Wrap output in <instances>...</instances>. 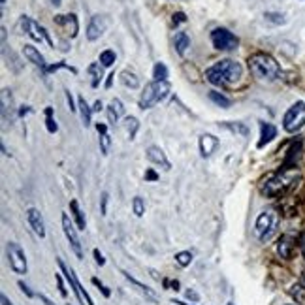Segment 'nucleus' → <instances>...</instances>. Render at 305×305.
<instances>
[{"label":"nucleus","instance_id":"f704fd0d","mask_svg":"<svg viewBox=\"0 0 305 305\" xmlns=\"http://www.w3.org/2000/svg\"><path fill=\"white\" fill-rule=\"evenodd\" d=\"M222 127L232 130V132H236V134H241V136L249 134V128L245 125H241V123H222Z\"/></svg>","mask_w":305,"mask_h":305},{"label":"nucleus","instance_id":"49530a36","mask_svg":"<svg viewBox=\"0 0 305 305\" xmlns=\"http://www.w3.org/2000/svg\"><path fill=\"white\" fill-rule=\"evenodd\" d=\"M66 102H68V108H70V111L77 110L76 106H74V100H72V93H70V91H66Z\"/></svg>","mask_w":305,"mask_h":305},{"label":"nucleus","instance_id":"423d86ee","mask_svg":"<svg viewBox=\"0 0 305 305\" xmlns=\"http://www.w3.org/2000/svg\"><path fill=\"white\" fill-rule=\"evenodd\" d=\"M211 43L215 49L219 51H234L239 45V40L234 32H230L224 26H217L211 32Z\"/></svg>","mask_w":305,"mask_h":305},{"label":"nucleus","instance_id":"58836bf2","mask_svg":"<svg viewBox=\"0 0 305 305\" xmlns=\"http://www.w3.org/2000/svg\"><path fill=\"white\" fill-rule=\"evenodd\" d=\"M93 285H96V287H98V290H102V294H104V296H106V298H110V296H111L110 288L104 287V285H102V283H100V281H98V279H96V277H93Z\"/></svg>","mask_w":305,"mask_h":305},{"label":"nucleus","instance_id":"864d4df0","mask_svg":"<svg viewBox=\"0 0 305 305\" xmlns=\"http://www.w3.org/2000/svg\"><path fill=\"white\" fill-rule=\"evenodd\" d=\"M0 302H2V305H11V302L8 300V296H6V294H2V296H0Z\"/></svg>","mask_w":305,"mask_h":305},{"label":"nucleus","instance_id":"c9c22d12","mask_svg":"<svg viewBox=\"0 0 305 305\" xmlns=\"http://www.w3.org/2000/svg\"><path fill=\"white\" fill-rule=\"evenodd\" d=\"M290 294L294 296V300H296L300 305H305V287L298 285V287H294L292 290H290Z\"/></svg>","mask_w":305,"mask_h":305},{"label":"nucleus","instance_id":"79ce46f5","mask_svg":"<svg viewBox=\"0 0 305 305\" xmlns=\"http://www.w3.org/2000/svg\"><path fill=\"white\" fill-rule=\"evenodd\" d=\"M186 17L183 11H177V13H173V25H181V23H185Z\"/></svg>","mask_w":305,"mask_h":305},{"label":"nucleus","instance_id":"9b49d317","mask_svg":"<svg viewBox=\"0 0 305 305\" xmlns=\"http://www.w3.org/2000/svg\"><path fill=\"white\" fill-rule=\"evenodd\" d=\"M8 260H9V266H11V270L19 273V275H23L26 273V258H25V253H23V249L17 245V243H8Z\"/></svg>","mask_w":305,"mask_h":305},{"label":"nucleus","instance_id":"680f3d73","mask_svg":"<svg viewBox=\"0 0 305 305\" xmlns=\"http://www.w3.org/2000/svg\"><path fill=\"white\" fill-rule=\"evenodd\" d=\"M302 281H304V285H305V271H304V275H302Z\"/></svg>","mask_w":305,"mask_h":305},{"label":"nucleus","instance_id":"a18cd8bd","mask_svg":"<svg viewBox=\"0 0 305 305\" xmlns=\"http://www.w3.org/2000/svg\"><path fill=\"white\" fill-rule=\"evenodd\" d=\"M19 288H21V290L25 292L26 298H32V296H34V292H32V290H30V288H28V287H26V285H25V283H23V281H19Z\"/></svg>","mask_w":305,"mask_h":305},{"label":"nucleus","instance_id":"e433bc0d","mask_svg":"<svg viewBox=\"0 0 305 305\" xmlns=\"http://www.w3.org/2000/svg\"><path fill=\"white\" fill-rule=\"evenodd\" d=\"M132 209H134L136 217H144V213H145V203H144V200H142L140 196H136L134 200H132Z\"/></svg>","mask_w":305,"mask_h":305},{"label":"nucleus","instance_id":"4c0bfd02","mask_svg":"<svg viewBox=\"0 0 305 305\" xmlns=\"http://www.w3.org/2000/svg\"><path fill=\"white\" fill-rule=\"evenodd\" d=\"M110 147H111V138L110 134L106 132V134H100V149L104 154H108L110 152Z\"/></svg>","mask_w":305,"mask_h":305},{"label":"nucleus","instance_id":"7ed1b4c3","mask_svg":"<svg viewBox=\"0 0 305 305\" xmlns=\"http://www.w3.org/2000/svg\"><path fill=\"white\" fill-rule=\"evenodd\" d=\"M169 94V83L168 81H152L145 85L142 98H140V108L142 110H151L158 102H162Z\"/></svg>","mask_w":305,"mask_h":305},{"label":"nucleus","instance_id":"6e6552de","mask_svg":"<svg viewBox=\"0 0 305 305\" xmlns=\"http://www.w3.org/2000/svg\"><path fill=\"white\" fill-rule=\"evenodd\" d=\"M59 268L62 270V273L66 275L68 283H70V287H72V290H74V294H76L77 300H79V304H81V305H94V302L91 300V296L87 294V290H85V288L79 285V281H77L74 270H72V268H68L66 264L62 262V260H59Z\"/></svg>","mask_w":305,"mask_h":305},{"label":"nucleus","instance_id":"603ef678","mask_svg":"<svg viewBox=\"0 0 305 305\" xmlns=\"http://www.w3.org/2000/svg\"><path fill=\"white\" fill-rule=\"evenodd\" d=\"M40 302H43V305H57V304H53L47 296H43V294H40Z\"/></svg>","mask_w":305,"mask_h":305},{"label":"nucleus","instance_id":"2f4dec72","mask_svg":"<svg viewBox=\"0 0 305 305\" xmlns=\"http://www.w3.org/2000/svg\"><path fill=\"white\" fill-rule=\"evenodd\" d=\"M192 258H194V254L190 253V251H181V253L175 254V262H177L181 268H186V266H190Z\"/></svg>","mask_w":305,"mask_h":305},{"label":"nucleus","instance_id":"39448f33","mask_svg":"<svg viewBox=\"0 0 305 305\" xmlns=\"http://www.w3.org/2000/svg\"><path fill=\"white\" fill-rule=\"evenodd\" d=\"M305 127V104L304 102H296L290 110L285 113L283 117V128L294 134L298 130H302Z\"/></svg>","mask_w":305,"mask_h":305},{"label":"nucleus","instance_id":"0eeeda50","mask_svg":"<svg viewBox=\"0 0 305 305\" xmlns=\"http://www.w3.org/2000/svg\"><path fill=\"white\" fill-rule=\"evenodd\" d=\"M290 168H283V171H279L277 175H273V177L266 183L264 186V190H266V194L268 196H277L281 194L283 190H287L290 183L294 181L296 177V171H288Z\"/></svg>","mask_w":305,"mask_h":305},{"label":"nucleus","instance_id":"13d9d810","mask_svg":"<svg viewBox=\"0 0 305 305\" xmlns=\"http://www.w3.org/2000/svg\"><path fill=\"white\" fill-rule=\"evenodd\" d=\"M49 2L53 6H60V4H62V0H49Z\"/></svg>","mask_w":305,"mask_h":305},{"label":"nucleus","instance_id":"4468645a","mask_svg":"<svg viewBox=\"0 0 305 305\" xmlns=\"http://www.w3.org/2000/svg\"><path fill=\"white\" fill-rule=\"evenodd\" d=\"M55 23L60 26H64L70 34V38H76L79 32V25H77V17L74 13H68V15H57L55 17Z\"/></svg>","mask_w":305,"mask_h":305},{"label":"nucleus","instance_id":"20e7f679","mask_svg":"<svg viewBox=\"0 0 305 305\" xmlns=\"http://www.w3.org/2000/svg\"><path fill=\"white\" fill-rule=\"evenodd\" d=\"M277 224H279V215L273 211V209H268V211H262L256 219V224H254V234L260 241H268L275 230H277Z\"/></svg>","mask_w":305,"mask_h":305},{"label":"nucleus","instance_id":"f257e3e1","mask_svg":"<svg viewBox=\"0 0 305 305\" xmlns=\"http://www.w3.org/2000/svg\"><path fill=\"white\" fill-rule=\"evenodd\" d=\"M243 76V68L239 62L232 59H222L217 64H213L207 72H205V79L211 85L217 87H224L228 83H237Z\"/></svg>","mask_w":305,"mask_h":305},{"label":"nucleus","instance_id":"8fccbe9b","mask_svg":"<svg viewBox=\"0 0 305 305\" xmlns=\"http://www.w3.org/2000/svg\"><path fill=\"white\" fill-rule=\"evenodd\" d=\"M30 106H21V110H19V117H25V115H28L30 113Z\"/></svg>","mask_w":305,"mask_h":305},{"label":"nucleus","instance_id":"3c124183","mask_svg":"<svg viewBox=\"0 0 305 305\" xmlns=\"http://www.w3.org/2000/svg\"><path fill=\"white\" fill-rule=\"evenodd\" d=\"M96 130H98V134H106V132H108V127H106L104 123H98V125H96Z\"/></svg>","mask_w":305,"mask_h":305},{"label":"nucleus","instance_id":"f8f14e48","mask_svg":"<svg viewBox=\"0 0 305 305\" xmlns=\"http://www.w3.org/2000/svg\"><path fill=\"white\" fill-rule=\"evenodd\" d=\"M108 25H110V21L104 15H94L91 19V23H89V26H87V40L89 42H96L102 34L108 30Z\"/></svg>","mask_w":305,"mask_h":305},{"label":"nucleus","instance_id":"37998d69","mask_svg":"<svg viewBox=\"0 0 305 305\" xmlns=\"http://www.w3.org/2000/svg\"><path fill=\"white\" fill-rule=\"evenodd\" d=\"M93 254H94V260H96V264H98V266H104V264H106V258L102 256V253L98 251V249H94Z\"/></svg>","mask_w":305,"mask_h":305},{"label":"nucleus","instance_id":"5fc2aeb1","mask_svg":"<svg viewBox=\"0 0 305 305\" xmlns=\"http://www.w3.org/2000/svg\"><path fill=\"white\" fill-rule=\"evenodd\" d=\"M93 111H102V100H96V102H94Z\"/></svg>","mask_w":305,"mask_h":305},{"label":"nucleus","instance_id":"412c9836","mask_svg":"<svg viewBox=\"0 0 305 305\" xmlns=\"http://www.w3.org/2000/svg\"><path fill=\"white\" fill-rule=\"evenodd\" d=\"M125 113V108H123V102L121 100H111L110 108H108V121H110V125H115V123H119V119H121V115Z\"/></svg>","mask_w":305,"mask_h":305},{"label":"nucleus","instance_id":"5701e85b","mask_svg":"<svg viewBox=\"0 0 305 305\" xmlns=\"http://www.w3.org/2000/svg\"><path fill=\"white\" fill-rule=\"evenodd\" d=\"M77 108H79V113H81V121H83L85 127H91V115H93V108H89V104L85 100L83 96H79L77 100Z\"/></svg>","mask_w":305,"mask_h":305},{"label":"nucleus","instance_id":"bb28decb","mask_svg":"<svg viewBox=\"0 0 305 305\" xmlns=\"http://www.w3.org/2000/svg\"><path fill=\"white\" fill-rule=\"evenodd\" d=\"M209 100H211L213 104H217L219 108H224V110H228L230 106H232V100H230L228 96L217 93V91H211V93H209Z\"/></svg>","mask_w":305,"mask_h":305},{"label":"nucleus","instance_id":"c03bdc74","mask_svg":"<svg viewBox=\"0 0 305 305\" xmlns=\"http://www.w3.org/2000/svg\"><path fill=\"white\" fill-rule=\"evenodd\" d=\"M162 283H164V287H166V288L171 287V290H179V281H168V279H164Z\"/></svg>","mask_w":305,"mask_h":305},{"label":"nucleus","instance_id":"4be33fe9","mask_svg":"<svg viewBox=\"0 0 305 305\" xmlns=\"http://www.w3.org/2000/svg\"><path fill=\"white\" fill-rule=\"evenodd\" d=\"M292 249H294V243H292V237L290 236H283L279 239V245H277V254L281 258L288 260L292 256Z\"/></svg>","mask_w":305,"mask_h":305},{"label":"nucleus","instance_id":"4d7b16f0","mask_svg":"<svg viewBox=\"0 0 305 305\" xmlns=\"http://www.w3.org/2000/svg\"><path fill=\"white\" fill-rule=\"evenodd\" d=\"M113 77H115V74H111V76L108 77V81H106V87H108V89L111 87V81H113Z\"/></svg>","mask_w":305,"mask_h":305},{"label":"nucleus","instance_id":"ea45409f","mask_svg":"<svg viewBox=\"0 0 305 305\" xmlns=\"http://www.w3.org/2000/svg\"><path fill=\"white\" fill-rule=\"evenodd\" d=\"M108 192H102V198H100V207H102V215H106L108 213Z\"/></svg>","mask_w":305,"mask_h":305},{"label":"nucleus","instance_id":"69168bd1","mask_svg":"<svg viewBox=\"0 0 305 305\" xmlns=\"http://www.w3.org/2000/svg\"><path fill=\"white\" fill-rule=\"evenodd\" d=\"M68 305H70V304H68Z\"/></svg>","mask_w":305,"mask_h":305},{"label":"nucleus","instance_id":"393cba45","mask_svg":"<svg viewBox=\"0 0 305 305\" xmlns=\"http://www.w3.org/2000/svg\"><path fill=\"white\" fill-rule=\"evenodd\" d=\"M121 83L128 87V89H138L140 87V79L136 76L134 72H130V70H123L121 72Z\"/></svg>","mask_w":305,"mask_h":305},{"label":"nucleus","instance_id":"cd10ccee","mask_svg":"<svg viewBox=\"0 0 305 305\" xmlns=\"http://www.w3.org/2000/svg\"><path fill=\"white\" fill-rule=\"evenodd\" d=\"M152 79L154 81H168V68L164 62H156L152 68Z\"/></svg>","mask_w":305,"mask_h":305},{"label":"nucleus","instance_id":"7c9ffc66","mask_svg":"<svg viewBox=\"0 0 305 305\" xmlns=\"http://www.w3.org/2000/svg\"><path fill=\"white\" fill-rule=\"evenodd\" d=\"M125 128H127V132H128V138L130 140H134L136 138V132H138V128H140V123H138V119L136 117H127L125 119Z\"/></svg>","mask_w":305,"mask_h":305},{"label":"nucleus","instance_id":"a878e982","mask_svg":"<svg viewBox=\"0 0 305 305\" xmlns=\"http://www.w3.org/2000/svg\"><path fill=\"white\" fill-rule=\"evenodd\" d=\"M70 209H72V215H74V219H76L77 230H85V226H87V220H85L83 211L79 209V205H77L76 200H72V202H70Z\"/></svg>","mask_w":305,"mask_h":305},{"label":"nucleus","instance_id":"a211bd4d","mask_svg":"<svg viewBox=\"0 0 305 305\" xmlns=\"http://www.w3.org/2000/svg\"><path fill=\"white\" fill-rule=\"evenodd\" d=\"M275 136H277V128L273 127L271 123H260V142H258V147H264L266 144H270Z\"/></svg>","mask_w":305,"mask_h":305},{"label":"nucleus","instance_id":"a19ab883","mask_svg":"<svg viewBox=\"0 0 305 305\" xmlns=\"http://www.w3.org/2000/svg\"><path fill=\"white\" fill-rule=\"evenodd\" d=\"M185 296H186V300H190V302H198V300H200V294H198L196 290H192V288H188V290H186Z\"/></svg>","mask_w":305,"mask_h":305},{"label":"nucleus","instance_id":"aec40b11","mask_svg":"<svg viewBox=\"0 0 305 305\" xmlns=\"http://www.w3.org/2000/svg\"><path fill=\"white\" fill-rule=\"evenodd\" d=\"M123 275H125V277H127V279L130 281V285H134V287L138 288V290H140V292H142V294H144V296L147 298V300H151V302H158V294H156L154 290H151L149 287L142 285V283H140V281H136L134 277H130L127 271H123Z\"/></svg>","mask_w":305,"mask_h":305},{"label":"nucleus","instance_id":"de8ad7c7","mask_svg":"<svg viewBox=\"0 0 305 305\" xmlns=\"http://www.w3.org/2000/svg\"><path fill=\"white\" fill-rule=\"evenodd\" d=\"M145 179H147V181H156L158 175H156L152 169H147V171H145Z\"/></svg>","mask_w":305,"mask_h":305},{"label":"nucleus","instance_id":"c756f323","mask_svg":"<svg viewBox=\"0 0 305 305\" xmlns=\"http://www.w3.org/2000/svg\"><path fill=\"white\" fill-rule=\"evenodd\" d=\"M89 74L93 76L91 85H93V87H98V85H100V79H102V64L100 62H93V64L89 66Z\"/></svg>","mask_w":305,"mask_h":305},{"label":"nucleus","instance_id":"473e14b6","mask_svg":"<svg viewBox=\"0 0 305 305\" xmlns=\"http://www.w3.org/2000/svg\"><path fill=\"white\" fill-rule=\"evenodd\" d=\"M115 60H117L115 51L106 49V51H102V53H100V64H102V66H111Z\"/></svg>","mask_w":305,"mask_h":305},{"label":"nucleus","instance_id":"f03ea898","mask_svg":"<svg viewBox=\"0 0 305 305\" xmlns=\"http://www.w3.org/2000/svg\"><path fill=\"white\" fill-rule=\"evenodd\" d=\"M249 70L256 79H262V81H275L281 74L279 62L262 51L249 57Z\"/></svg>","mask_w":305,"mask_h":305},{"label":"nucleus","instance_id":"dca6fc26","mask_svg":"<svg viewBox=\"0 0 305 305\" xmlns=\"http://www.w3.org/2000/svg\"><path fill=\"white\" fill-rule=\"evenodd\" d=\"M147 158H149L152 164H158V166H162L164 169L171 168V166H169V160L166 158V152L162 151L160 147H156V145H151V147L147 149Z\"/></svg>","mask_w":305,"mask_h":305},{"label":"nucleus","instance_id":"2eb2a0df","mask_svg":"<svg viewBox=\"0 0 305 305\" xmlns=\"http://www.w3.org/2000/svg\"><path fill=\"white\" fill-rule=\"evenodd\" d=\"M0 102H2V119L6 123H11L13 119V98H11V91L8 89H2V94H0Z\"/></svg>","mask_w":305,"mask_h":305},{"label":"nucleus","instance_id":"72a5a7b5","mask_svg":"<svg viewBox=\"0 0 305 305\" xmlns=\"http://www.w3.org/2000/svg\"><path fill=\"white\" fill-rule=\"evenodd\" d=\"M45 125H47V132L49 134H55L59 130L55 119H53V108H45Z\"/></svg>","mask_w":305,"mask_h":305},{"label":"nucleus","instance_id":"bf43d9fd","mask_svg":"<svg viewBox=\"0 0 305 305\" xmlns=\"http://www.w3.org/2000/svg\"><path fill=\"white\" fill-rule=\"evenodd\" d=\"M171 304H177V305H188V304H185V302H179V300H173Z\"/></svg>","mask_w":305,"mask_h":305},{"label":"nucleus","instance_id":"9d476101","mask_svg":"<svg viewBox=\"0 0 305 305\" xmlns=\"http://www.w3.org/2000/svg\"><path fill=\"white\" fill-rule=\"evenodd\" d=\"M62 230H64V236H66V239L70 241V245H72V251L81 260L83 258L81 241H79V236H77V228H74V224H72V220L68 217V213H62Z\"/></svg>","mask_w":305,"mask_h":305},{"label":"nucleus","instance_id":"e2e57ef3","mask_svg":"<svg viewBox=\"0 0 305 305\" xmlns=\"http://www.w3.org/2000/svg\"><path fill=\"white\" fill-rule=\"evenodd\" d=\"M228 305H236V304H234V302H228Z\"/></svg>","mask_w":305,"mask_h":305},{"label":"nucleus","instance_id":"6e6d98bb","mask_svg":"<svg viewBox=\"0 0 305 305\" xmlns=\"http://www.w3.org/2000/svg\"><path fill=\"white\" fill-rule=\"evenodd\" d=\"M149 273H151V277H152V279L160 281V275H158V273H156V271H154V270H149Z\"/></svg>","mask_w":305,"mask_h":305},{"label":"nucleus","instance_id":"0e129e2a","mask_svg":"<svg viewBox=\"0 0 305 305\" xmlns=\"http://www.w3.org/2000/svg\"><path fill=\"white\" fill-rule=\"evenodd\" d=\"M4 4H6V0H2V6H4Z\"/></svg>","mask_w":305,"mask_h":305},{"label":"nucleus","instance_id":"09e8293b","mask_svg":"<svg viewBox=\"0 0 305 305\" xmlns=\"http://www.w3.org/2000/svg\"><path fill=\"white\" fill-rule=\"evenodd\" d=\"M55 279H57V285H59V290L62 296H66V288H64V285H62V279H60V275H55Z\"/></svg>","mask_w":305,"mask_h":305},{"label":"nucleus","instance_id":"1a4fd4ad","mask_svg":"<svg viewBox=\"0 0 305 305\" xmlns=\"http://www.w3.org/2000/svg\"><path fill=\"white\" fill-rule=\"evenodd\" d=\"M21 26H23V30H25L26 36H30L34 42H42V40H45L49 45H53V40L49 38V34L45 32V28H42V26L38 25L36 21H32L30 17H26V15L21 17Z\"/></svg>","mask_w":305,"mask_h":305},{"label":"nucleus","instance_id":"c85d7f7f","mask_svg":"<svg viewBox=\"0 0 305 305\" xmlns=\"http://www.w3.org/2000/svg\"><path fill=\"white\" fill-rule=\"evenodd\" d=\"M264 19L270 23V25H285L287 23V17L283 15V13H279V11H266L264 13Z\"/></svg>","mask_w":305,"mask_h":305},{"label":"nucleus","instance_id":"052dcab7","mask_svg":"<svg viewBox=\"0 0 305 305\" xmlns=\"http://www.w3.org/2000/svg\"><path fill=\"white\" fill-rule=\"evenodd\" d=\"M302 251H304V256H305V236H304V239H302Z\"/></svg>","mask_w":305,"mask_h":305},{"label":"nucleus","instance_id":"ddd939ff","mask_svg":"<svg viewBox=\"0 0 305 305\" xmlns=\"http://www.w3.org/2000/svg\"><path fill=\"white\" fill-rule=\"evenodd\" d=\"M26 219H28V224H30V228L34 230L36 236L45 237V224H43L42 213L38 211L36 207H30V209L26 211Z\"/></svg>","mask_w":305,"mask_h":305},{"label":"nucleus","instance_id":"6ab92c4d","mask_svg":"<svg viewBox=\"0 0 305 305\" xmlns=\"http://www.w3.org/2000/svg\"><path fill=\"white\" fill-rule=\"evenodd\" d=\"M23 55H25L32 64H36V66H40V68H45V59H43V55L36 49L34 45H25V47H23Z\"/></svg>","mask_w":305,"mask_h":305},{"label":"nucleus","instance_id":"f3484780","mask_svg":"<svg viewBox=\"0 0 305 305\" xmlns=\"http://www.w3.org/2000/svg\"><path fill=\"white\" fill-rule=\"evenodd\" d=\"M217 145H219V140L215 136L203 134L200 138V152H202V156H211L215 149H217Z\"/></svg>","mask_w":305,"mask_h":305},{"label":"nucleus","instance_id":"b1692460","mask_svg":"<svg viewBox=\"0 0 305 305\" xmlns=\"http://www.w3.org/2000/svg\"><path fill=\"white\" fill-rule=\"evenodd\" d=\"M173 45H175L177 55H185V51L188 49V45H190V38H188V34L186 32L175 34V38H173Z\"/></svg>","mask_w":305,"mask_h":305}]
</instances>
